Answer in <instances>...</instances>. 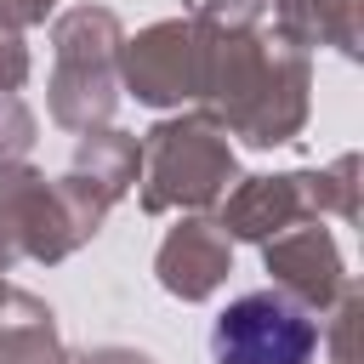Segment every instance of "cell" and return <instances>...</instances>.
<instances>
[{"instance_id":"6da1fadb","label":"cell","mask_w":364,"mask_h":364,"mask_svg":"<svg viewBox=\"0 0 364 364\" xmlns=\"http://www.w3.org/2000/svg\"><path fill=\"white\" fill-rule=\"evenodd\" d=\"M193 23L199 40V97L205 114L228 131L245 136L250 148H284L307 125V91L313 68L307 51L284 46L267 17L262 23Z\"/></svg>"},{"instance_id":"7a4b0ae2","label":"cell","mask_w":364,"mask_h":364,"mask_svg":"<svg viewBox=\"0 0 364 364\" xmlns=\"http://www.w3.org/2000/svg\"><path fill=\"white\" fill-rule=\"evenodd\" d=\"M142 142V176H136V193H142V210L148 216H165V210H210L228 182L239 176V159H233V142L228 131L199 108V114H176V119H159Z\"/></svg>"},{"instance_id":"3957f363","label":"cell","mask_w":364,"mask_h":364,"mask_svg":"<svg viewBox=\"0 0 364 364\" xmlns=\"http://www.w3.org/2000/svg\"><path fill=\"white\" fill-rule=\"evenodd\" d=\"M119 17L108 6H68L51 23V119L63 131H97L119 108Z\"/></svg>"},{"instance_id":"277c9868","label":"cell","mask_w":364,"mask_h":364,"mask_svg":"<svg viewBox=\"0 0 364 364\" xmlns=\"http://www.w3.org/2000/svg\"><path fill=\"white\" fill-rule=\"evenodd\" d=\"M97 233L74 216V205L57 188V176H46V171H34L23 159L0 165V256H6V267L11 262L51 267V262L74 256Z\"/></svg>"},{"instance_id":"5b68a950","label":"cell","mask_w":364,"mask_h":364,"mask_svg":"<svg viewBox=\"0 0 364 364\" xmlns=\"http://www.w3.org/2000/svg\"><path fill=\"white\" fill-rule=\"evenodd\" d=\"M210 358L216 364H313L318 313H307L284 290L233 296L210 324Z\"/></svg>"},{"instance_id":"8992f818","label":"cell","mask_w":364,"mask_h":364,"mask_svg":"<svg viewBox=\"0 0 364 364\" xmlns=\"http://www.w3.org/2000/svg\"><path fill=\"white\" fill-rule=\"evenodd\" d=\"M119 85L148 108H182L199 97V40L188 17H159L119 40Z\"/></svg>"},{"instance_id":"52a82bcc","label":"cell","mask_w":364,"mask_h":364,"mask_svg":"<svg viewBox=\"0 0 364 364\" xmlns=\"http://www.w3.org/2000/svg\"><path fill=\"white\" fill-rule=\"evenodd\" d=\"M142 176V142L131 131H114V125H97V131H80V148H74V165L57 176L63 199L74 205V216L97 233L102 216L136 188Z\"/></svg>"},{"instance_id":"ba28073f","label":"cell","mask_w":364,"mask_h":364,"mask_svg":"<svg viewBox=\"0 0 364 364\" xmlns=\"http://www.w3.org/2000/svg\"><path fill=\"white\" fill-rule=\"evenodd\" d=\"M262 262L273 273V290H284L290 301H301L307 313H324L341 290H347V262H341V245L330 228L313 222H296L273 239H262Z\"/></svg>"},{"instance_id":"9c48e42d","label":"cell","mask_w":364,"mask_h":364,"mask_svg":"<svg viewBox=\"0 0 364 364\" xmlns=\"http://www.w3.org/2000/svg\"><path fill=\"white\" fill-rule=\"evenodd\" d=\"M318 199H313V171H284V176H233V188L216 199V228L228 239H273L296 222H313Z\"/></svg>"},{"instance_id":"30bf717a","label":"cell","mask_w":364,"mask_h":364,"mask_svg":"<svg viewBox=\"0 0 364 364\" xmlns=\"http://www.w3.org/2000/svg\"><path fill=\"white\" fill-rule=\"evenodd\" d=\"M154 273H159V290L176 301H210L222 290V279L233 273V239L205 216H182L159 239Z\"/></svg>"},{"instance_id":"8fae6325","label":"cell","mask_w":364,"mask_h":364,"mask_svg":"<svg viewBox=\"0 0 364 364\" xmlns=\"http://www.w3.org/2000/svg\"><path fill=\"white\" fill-rule=\"evenodd\" d=\"M267 28L296 46V51H313V46H336L341 57L358 63L364 51V23H358V0H267Z\"/></svg>"},{"instance_id":"7c38bea8","label":"cell","mask_w":364,"mask_h":364,"mask_svg":"<svg viewBox=\"0 0 364 364\" xmlns=\"http://www.w3.org/2000/svg\"><path fill=\"white\" fill-rule=\"evenodd\" d=\"M0 364H68L51 307L11 279L0 284Z\"/></svg>"},{"instance_id":"4fadbf2b","label":"cell","mask_w":364,"mask_h":364,"mask_svg":"<svg viewBox=\"0 0 364 364\" xmlns=\"http://www.w3.org/2000/svg\"><path fill=\"white\" fill-rule=\"evenodd\" d=\"M313 199H318V216L358 222V154H341L336 165L313 171Z\"/></svg>"},{"instance_id":"5bb4252c","label":"cell","mask_w":364,"mask_h":364,"mask_svg":"<svg viewBox=\"0 0 364 364\" xmlns=\"http://www.w3.org/2000/svg\"><path fill=\"white\" fill-rule=\"evenodd\" d=\"M34 136H40V119H34V108H28L17 91H0V165L23 159V154L34 148Z\"/></svg>"},{"instance_id":"9a60e30c","label":"cell","mask_w":364,"mask_h":364,"mask_svg":"<svg viewBox=\"0 0 364 364\" xmlns=\"http://www.w3.org/2000/svg\"><path fill=\"white\" fill-rule=\"evenodd\" d=\"M23 80H28V40L0 11V91H23Z\"/></svg>"},{"instance_id":"2e32d148","label":"cell","mask_w":364,"mask_h":364,"mask_svg":"<svg viewBox=\"0 0 364 364\" xmlns=\"http://www.w3.org/2000/svg\"><path fill=\"white\" fill-rule=\"evenodd\" d=\"M0 11H6L17 28H34V23H46V17L57 11V0H0Z\"/></svg>"},{"instance_id":"e0dca14e","label":"cell","mask_w":364,"mask_h":364,"mask_svg":"<svg viewBox=\"0 0 364 364\" xmlns=\"http://www.w3.org/2000/svg\"><path fill=\"white\" fill-rule=\"evenodd\" d=\"M74 364H154L142 347H91L85 358H74Z\"/></svg>"}]
</instances>
